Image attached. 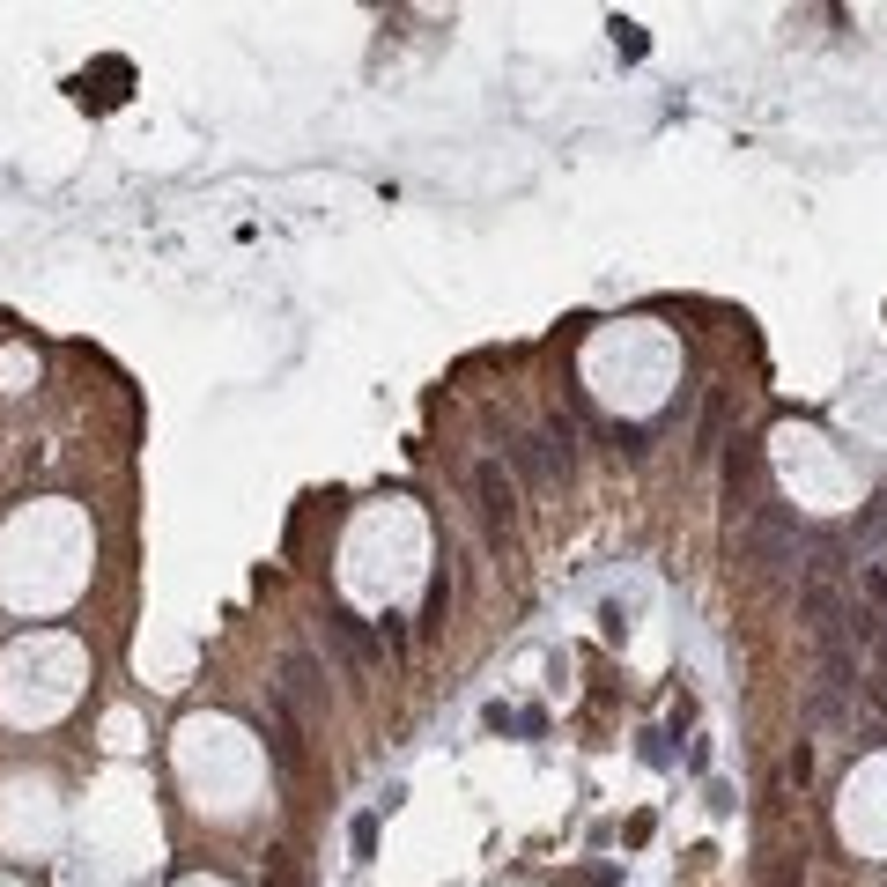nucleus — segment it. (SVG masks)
Here are the masks:
<instances>
[{
  "mask_svg": "<svg viewBox=\"0 0 887 887\" xmlns=\"http://www.w3.org/2000/svg\"><path fill=\"white\" fill-rule=\"evenodd\" d=\"M725 503H732V525L754 518L769 503V466H762V444H754V437L725 444Z\"/></svg>",
  "mask_w": 887,
  "mask_h": 887,
  "instance_id": "obj_2",
  "label": "nucleus"
},
{
  "mask_svg": "<svg viewBox=\"0 0 887 887\" xmlns=\"http://www.w3.org/2000/svg\"><path fill=\"white\" fill-rule=\"evenodd\" d=\"M503 459L518 466L525 488H562V481L577 474V429L555 414V422L533 429V437H503Z\"/></svg>",
  "mask_w": 887,
  "mask_h": 887,
  "instance_id": "obj_1",
  "label": "nucleus"
},
{
  "mask_svg": "<svg viewBox=\"0 0 887 887\" xmlns=\"http://www.w3.org/2000/svg\"><path fill=\"white\" fill-rule=\"evenodd\" d=\"M858 584H865V599H873V614L887 621V562H858Z\"/></svg>",
  "mask_w": 887,
  "mask_h": 887,
  "instance_id": "obj_10",
  "label": "nucleus"
},
{
  "mask_svg": "<svg viewBox=\"0 0 887 887\" xmlns=\"http://www.w3.org/2000/svg\"><path fill=\"white\" fill-rule=\"evenodd\" d=\"M607 30H614V45H621V60H644V52H651V37H644V30H636V23H629V15H614V23H607Z\"/></svg>",
  "mask_w": 887,
  "mask_h": 887,
  "instance_id": "obj_11",
  "label": "nucleus"
},
{
  "mask_svg": "<svg viewBox=\"0 0 887 887\" xmlns=\"http://www.w3.org/2000/svg\"><path fill=\"white\" fill-rule=\"evenodd\" d=\"M348 843H355V858H370V851H377V814H355Z\"/></svg>",
  "mask_w": 887,
  "mask_h": 887,
  "instance_id": "obj_13",
  "label": "nucleus"
},
{
  "mask_svg": "<svg viewBox=\"0 0 887 887\" xmlns=\"http://www.w3.org/2000/svg\"><path fill=\"white\" fill-rule=\"evenodd\" d=\"M880 503H887V488H880Z\"/></svg>",
  "mask_w": 887,
  "mask_h": 887,
  "instance_id": "obj_15",
  "label": "nucleus"
},
{
  "mask_svg": "<svg viewBox=\"0 0 887 887\" xmlns=\"http://www.w3.org/2000/svg\"><path fill=\"white\" fill-rule=\"evenodd\" d=\"M474 503H481L488 540H503V533L518 525V481L503 474V459H481V466H474Z\"/></svg>",
  "mask_w": 887,
  "mask_h": 887,
  "instance_id": "obj_4",
  "label": "nucleus"
},
{
  "mask_svg": "<svg viewBox=\"0 0 887 887\" xmlns=\"http://www.w3.org/2000/svg\"><path fill=\"white\" fill-rule=\"evenodd\" d=\"M281 703H289L296 717H311L318 703H326V666H318V658L311 651H289V666H281Z\"/></svg>",
  "mask_w": 887,
  "mask_h": 887,
  "instance_id": "obj_6",
  "label": "nucleus"
},
{
  "mask_svg": "<svg viewBox=\"0 0 887 887\" xmlns=\"http://www.w3.org/2000/svg\"><path fill=\"white\" fill-rule=\"evenodd\" d=\"M67 97L82 104V111H119L126 97H134V60H119V52H111V60H89L67 82Z\"/></svg>",
  "mask_w": 887,
  "mask_h": 887,
  "instance_id": "obj_3",
  "label": "nucleus"
},
{
  "mask_svg": "<svg viewBox=\"0 0 887 887\" xmlns=\"http://www.w3.org/2000/svg\"><path fill=\"white\" fill-rule=\"evenodd\" d=\"M326 636H333V651H341L348 673H370L377 658H385V636H370V621H355V614H341V607L326 614Z\"/></svg>",
  "mask_w": 887,
  "mask_h": 887,
  "instance_id": "obj_5",
  "label": "nucleus"
},
{
  "mask_svg": "<svg viewBox=\"0 0 887 887\" xmlns=\"http://www.w3.org/2000/svg\"><path fill=\"white\" fill-rule=\"evenodd\" d=\"M377 636H385V651H407V621H400V614L377 621Z\"/></svg>",
  "mask_w": 887,
  "mask_h": 887,
  "instance_id": "obj_14",
  "label": "nucleus"
},
{
  "mask_svg": "<svg viewBox=\"0 0 887 887\" xmlns=\"http://www.w3.org/2000/svg\"><path fill=\"white\" fill-rule=\"evenodd\" d=\"M806 777H814V747L799 740V747L784 754V784H806Z\"/></svg>",
  "mask_w": 887,
  "mask_h": 887,
  "instance_id": "obj_12",
  "label": "nucleus"
},
{
  "mask_svg": "<svg viewBox=\"0 0 887 887\" xmlns=\"http://www.w3.org/2000/svg\"><path fill=\"white\" fill-rule=\"evenodd\" d=\"M865 651H873V681H865V703H880V710H887V621H880V636H873Z\"/></svg>",
  "mask_w": 887,
  "mask_h": 887,
  "instance_id": "obj_8",
  "label": "nucleus"
},
{
  "mask_svg": "<svg viewBox=\"0 0 887 887\" xmlns=\"http://www.w3.org/2000/svg\"><path fill=\"white\" fill-rule=\"evenodd\" d=\"M717 444H725V400H710V414H703V429H695V459H710Z\"/></svg>",
  "mask_w": 887,
  "mask_h": 887,
  "instance_id": "obj_9",
  "label": "nucleus"
},
{
  "mask_svg": "<svg viewBox=\"0 0 887 887\" xmlns=\"http://www.w3.org/2000/svg\"><path fill=\"white\" fill-rule=\"evenodd\" d=\"M451 592H459V577H451V562L437 577H429V607H422V636H437L444 621H451Z\"/></svg>",
  "mask_w": 887,
  "mask_h": 887,
  "instance_id": "obj_7",
  "label": "nucleus"
}]
</instances>
